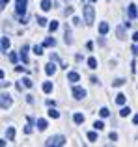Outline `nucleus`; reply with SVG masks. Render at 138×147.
Masks as SVG:
<instances>
[{"instance_id": "obj_10", "label": "nucleus", "mask_w": 138, "mask_h": 147, "mask_svg": "<svg viewBox=\"0 0 138 147\" xmlns=\"http://www.w3.org/2000/svg\"><path fill=\"white\" fill-rule=\"evenodd\" d=\"M56 45V39L54 37H47V39L43 41V47H54Z\"/></svg>"}, {"instance_id": "obj_1", "label": "nucleus", "mask_w": 138, "mask_h": 147, "mask_svg": "<svg viewBox=\"0 0 138 147\" xmlns=\"http://www.w3.org/2000/svg\"><path fill=\"white\" fill-rule=\"evenodd\" d=\"M82 9H84V21H86V24H91V22H93V15H95L93 6H91V4H86Z\"/></svg>"}, {"instance_id": "obj_5", "label": "nucleus", "mask_w": 138, "mask_h": 147, "mask_svg": "<svg viewBox=\"0 0 138 147\" xmlns=\"http://www.w3.org/2000/svg\"><path fill=\"white\" fill-rule=\"evenodd\" d=\"M9 106H11V99H9V95L2 93V110H7Z\"/></svg>"}, {"instance_id": "obj_18", "label": "nucleus", "mask_w": 138, "mask_h": 147, "mask_svg": "<svg viewBox=\"0 0 138 147\" xmlns=\"http://www.w3.org/2000/svg\"><path fill=\"white\" fill-rule=\"evenodd\" d=\"M88 67L90 69H97V60H95V58H90V60H88Z\"/></svg>"}, {"instance_id": "obj_36", "label": "nucleus", "mask_w": 138, "mask_h": 147, "mask_svg": "<svg viewBox=\"0 0 138 147\" xmlns=\"http://www.w3.org/2000/svg\"><path fill=\"white\" fill-rule=\"evenodd\" d=\"M24 132H26V134H30V132H32V127H30V125H28V127H24Z\"/></svg>"}, {"instance_id": "obj_29", "label": "nucleus", "mask_w": 138, "mask_h": 147, "mask_svg": "<svg viewBox=\"0 0 138 147\" xmlns=\"http://www.w3.org/2000/svg\"><path fill=\"white\" fill-rule=\"evenodd\" d=\"M88 140L95 142V140H97V132H88Z\"/></svg>"}, {"instance_id": "obj_3", "label": "nucleus", "mask_w": 138, "mask_h": 147, "mask_svg": "<svg viewBox=\"0 0 138 147\" xmlns=\"http://www.w3.org/2000/svg\"><path fill=\"white\" fill-rule=\"evenodd\" d=\"M73 97H75L76 100L84 99V97H86V90H82L80 86H75V88H73Z\"/></svg>"}, {"instance_id": "obj_38", "label": "nucleus", "mask_w": 138, "mask_h": 147, "mask_svg": "<svg viewBox=\"0 0 138 147\" xmlns=\"http://www.w3.org/2000/svg\"><path fill=\"white\" fill-rule=\"evenodd\" d=\"M6 4H7V0H0V6H2V9L6 7Z\"/></svg>"}, {"instance_id": "obj_19", "label": "nucleus", "mask_w": 138, "mask_h": 147, "mask_svg": "<svg viewBox=\"0 0 138 147\" xmlns=\"http://www.w3.org/2000/svg\"><path fill=\"white\" fill-rule=\"evenodd\" d=\"M66 43H67V45L73 43V39H71V30H69L67 26H66Z\"/></svg>"}, {"instance_id": "obj_27", "label": "nucleus", "mask_w": 138, "mask_h": 147, "mask_svg": "<svg viewBox=\"0 0 138 147\" xmlns=\"http://www.w3.org/2000/svg\"><path fill=\"white\" fill-rule=\"evenodd\" d=\"M116 34H118V37H120V39H125V30H123V26H120Z\"/></svg>"}, {"instance_id": "obj_15", "label": "nucleus", "mask_w": 138, "mask_h": 147, "mask_svg": "<svg viewBox=\"0 0 138 147\" xmlns=\"http://www.w3.org/2000/svg\"><path fill=\"white\" fill-rule=\"evenodd\" d=\"M129 17H131V19L136 17V6H135V4H131V6H129Z\"/></svg>"}, {"instance_id": "obj_25", "label": "nucleus", "mask_w": 138, "mask_h": 147, "mask_svg": "<svg viewBox=\"0 0 138 147\" xmlns=\"http://www.w3.org/2000/svg\"><path fill=\"white\" fill-rule=\"evenodd\" d=\"M34 54H36V56H41V54H43V47H41V45H36V47H34Z\"/></svg>"}, {"instance_id": "obj_7", "label": "nucleus", "mask_w": 138, "mask_h": 147, "mask_svg": "<svg viewBox=\"0 0 138 147\" xmlns=\"http://www.w3.org/2000/svg\"><path fill=\"white\" fill-rule=\"evenodd\" d=\"M45 73H47V75H54V73H56V65L52 63V60H51V63L45 65Z\"/></svg>"}, {"instance_id": "obj_32", "label": "nucleus", "mask_w": 138, "mask_h": 147, "mask_svg": "<svg viewBox=\"0 0 138 147\" xmlns=\"http://www.w3.org/2000/svg\"><path fill=\"white\" fill-rule=\"evenodd\" d=\"M22 82H24V86H26V88H32V86H34V84H32V80H30V78H24Z\"/></svg>"}, {"instance_id": "obj_26", "label": "nucleus", "mask_w": 138, "mask_h": 147, "mask_svg": "<svg viewBox=\"0 0 138 147\" xmlns=\"http://www.w3.org/2000/svg\"><path fill=\"white\" fill-rule=\"evenodd\" d=\"M99 115H101V117H108V115H110L108 108H101V110H99Z\"/></svg>"}, {"instance_id": "obj_33", "label": "nucleus", "mask_w": 138, "mask_h": 147, "mask_svg": "<svg viewBox=\"0 0 138 147\" xmlns=\"http://www.w3.org/2000/svg\"><path fill=\"white\" fill-rule=\"evenodd\" d=\"M108 138H110V142H116V140H118V134H116V132H110Z\"/></svg>"}, {"instance_id": "obj_17", "label": "nucleus", "mask_w": 138, "mask_h": 147, "mask_svg": "<svg viewBox=\"0 0 138 147\" xmlns=\"http://www.w3.org/2000/svg\"><path fill=\"white\" fill-rule=\"evenodd\" d=\"M125 100H127V97H125L123 93H120V95H116V102L118 104H125Z\"/></svg>"}, {"instance_id": "obj_11", "label": "nucleus", "mask_w": 138, "mask_h": 147, "mask_svg": "<svg viewBox=\"0 0 138 147\" xmlns=\"http://www.w3.org/2000/svg\"><path fill=\"white\" fill-rule=\"evenodd\" d=\"M73 121H75L76 125H80V123H84V115H82V114H78V112H76V114L73 115Z\"/></svg>"}, {"instance_id": "obj_21", "label": "nucleus", "mask_w": 138, "mask_h": 147, "mask_svg": "<svg viewBox=\"0 0 138 147\" xmlns=\"http://www.w3.org/2000/svg\"><path fill=\"white\" fill-rule=\"evenodd\" d=\"M129 114H131V108H129V106H125V108H121V112H120V115H121V117H127V115Z\"/></svg>"}, {"instance_id": "obj_23", "label": "nucleus", "mask_w": 138, "mask_h": 147, "mask_svg": "<svg viewBox=\"0 0 138 147\" xmlns=\"http://www.w3.org/2000/svg\"><path fill=\"white\" fill-rule=\"evenodd\" d=\"M49 30H51V32H56V30H58V21H51V24H49Z\"/></svg>"}, {"instance_id": "obj_22", "label": "nucleus", "mask_w": 138, "mask_h": 147, "mask_svg": "<svg viewBox=\"0 0 138 147\" xmlns=\"http://www.w3.org/2000/svg\"><path fill=\"white\" fill-rule=\"evenodd\" d=\"M6 136H7V140H13V136H15V129H13V127H9V129H7Z\"/></svg>"}, {"instance_id": "obj_37", "label": "nucleus", "mask_w": 138, "mask_h": 147, "mask_svg": "<svg viewBox=\"0 0 138 147\" xmlns=\"http://www.w3.org/2000/svg\"><path fill=\"white\" fill-rule=\"evenodd\" d=\"M86 49H88V50H91V49H93V43H91V41H90V43H86Z\"/></svg>"}, {"instance_id": "obj_24", "label": "nucleus", "mask_w": 138, "mask_h": 147, "mask_svg": "<svg viewBox=\"0 0 138 147\" xmlns=\"http://www.w3.org/2000/svg\"><path fill=\"white\" fill-rule=\"evenodd\" d=\"M123 84H125L123 78H116V80L112 82V86H114V88H120V86H123Z\"/></svg>"}, {"instance_id": "obj_16", "label": "nucleus", "mask_w": 138, "mask_h": 147, "mask_svg": "<svg viewBox=\"0 0 138 147\" xmlns=\"http://www.w3.org/2000/svg\"><path fill=\"white\" fill-rule=\"evenodd\" d=\"M37 129L45 130V129H47V121H45V119H37Z\"/></svg>"}, {"instance_id": "obj_6", "label": "nucleus", "mask_w": 138, "mask_h": 147, "mask_svg": "<svg viewBox=\"0 0 138 147\" xmlns=\"http://www.w3.org/2000/svg\"><path fill=\"white\" fill-rule=\"evenodd\" d=\"M78 78H80V76H78L76 71H69L67 73V80H69V82H78Z\"/></svg>"}, {"instance_id": "obj_13", "label": "nucleus", "mask_w": 138, "mask_h": 147, "mask_svg": "<svg viewBox=\"0 0 138 147\" xmlns=\"http://www.w3.org/2000/svg\"><path fill=\"white\" fill-rule=\"evenodd\" d=\"M47 114H49V117H52V119H58V117H60V112H58V110H54V108H51Z\"/></svg>"}, {"instance_id": "obj_20", "label": "nucleus", "mask_w": 138, "mask_h": 147, "mask_svg": "<svg viewBox=\"0 0 138 147\" xmlns=\"http://www.w3.org/2000/svg\"><path fill=\"white\" fill-rule=\"evenodd\" d=\"M43 91H45V93H51V91H52V82H45L43 84Z\"/></svg>"}, {"instance_id": "obj_2", "label": "nucleus", "mask_w": 138, "mask_h": 147, "mask_svg": "<svg viewBox=\"0 0 138 147\" xmlns=\"http://www.w3.org/2000/svg\"><path fill=\"white\" fill-rule=\"evenodd\" d=\"M45 145H47V147H60V145H66V138H64V136H52V138H49V140L45 142Z\"/></svg>"}, {"instance_id": "obj_35", "label": "nucleus", "mask_w": 138, "mask_h": 147, "mask_svg": "<svg viewBox=\"0 0 138 147\" xmlns=\"http://www.w3.org/2000/svg\"><path fill=\"white\" fill-rule=\"evenodd\" d=\"M73 24H80V19L78 17H73Z\"/></svg>"}, {"instance_id": "obj_34", "label": "nucleus", "mask_w": 138, "mask_h": 147, "mask_svg": "<svg viewBox=\"0 0 138 147\" xmlns=\"http://www.w3.org/2000/svg\"><path fill=\"white\" fill-rule=\"evenodd\" d=\"M64 13H66V15H73V7H66V9H64Z\"/></svg>"}, {"instance_id": "obj_30", "label": "nucleus", "mask_w": 138, "mask_h": 147, "mask_svg": "<svg viewBox=\"0 0 138 147\" xmlns=\"http://www.w3.org/2000/svg\"><path fill=\"white\" fill-rule=\"evenodd\" d=\"M17 60H19V56H17V54H15V52H9V61H11V63H15Z\"/></svg>"}, {"instance_id": "obj_8", "label": "nucleus", "mask_w": 138, "mask_h": 147, "mask_svg": "<svg viewBox=\"0 0 138 147\" xmlns=\"http://www.w3.org/2000/svg\"><path fill=\"white\" fill-rule=\"evenodd\" d=\"M21 58H22V61H24V63H28V45H24V47H22Z\"/></svg>"}, {"instance_id": "obj_39", "label": "nucleus", "mask_w": 138, "mask_h": 147, "mask_svg": "<svg viewBox=\"0 0 138 147\" xmlns=\"http://www.w3.org/2000/svg\"><path fill=\"white\" fill-rule=\"evenodd\" d=\"M133 123H135V125H138V114L135 115V117H133Z\"/></svg>"}, {"instance_id": "obj_31", "label": "nucleus", "mask_w": 138, "mask_h": 147, "mask_svg": "<svg viewBox=\"0 0 138 147\" xmlns=\"http://www.w3.org/2000/svg\"><path fill=\"white\" fill-rule=\"evenodd\" d=\"M37 24H39V26H47V21H45L43 17H39V19H37Z\"/></svg>"}, {"instance_id": "obj_28", "label": "nucleus", "mask_w": 138, "mask_h": 147, "mask_svg": "<svg viewBox=\"0 0 138 147\" xmlns=\"http://www.w3.org/2000/svg\"><path fill=\"white\" fill-rule=\"evenodd\" d=\"M93 127H95V130H103V129H105V123H103V121H95Z\"/></svg>"}, {"instance_id": "obj_4", "label": "nucleus", "mask_w": 138, "mask_h": 147, "mask_svg": "<svg viewBox=\"0 0 138 147\" xmlns=\"http://www.w3.org/2000/svg\"><path fill=\"white\" fill-rule=\"evenodd\" d=\"M17 15H24L26 13V0H17V7H15Z\"/></svg>"}, {"instance_id": "obj_12", "label": "nucleus", "mask_w": 138, "mask_h": 147, "mask_svg": "<svg viewBox=\"0 0 138 147\" xmlns=\"http://www.w3.org/2000/svg\"><path fill=\"white\" fill-rule=\"evenodd\" d=\"M51 7H52V2H51V0H43V2H41V9H43V11H49Z\"/></svg>"}, {"instance_id": "obj_14", "label": "nucleus", "mask_w": 138, "mask_h": 147, "mask_svg": "<svg viewBox=\"0 0 138 147\" xmlns=\"http://www.w3.org/2000/svg\"><path fill=\"white\" fill-rule=\"evenodd\" d=\"M99 32H101V36H105V34L108 32V24H106V22H101V24H99Z\"/></svg>"}, {"instance_id": "obj_40", "label": "nucleus", "mask_w": 138, "mask_h": 147, "mask_svg": "<svg viewBox=\"0 0 138 147\" xmlns=\"http://www.w3.org/2000/svg\"><path fill=\"white\" fill-rule=\"evenodd\" d=\"M133 39H135V41H138V32H135V36H133Z\"/></svg>"}, {"instance_id": "obj_9", "label": "nucleus", "mask_w": 138, "mask_h": 147, "mask_svg": "<svg viewBox=\"0 0 138 147\" xmlns=\"http://www.w3.org/2000/svg\"><path fill=\"white\" fill-rule=\"evenodd\" d=\"M7 49H9V39L2 37V54H7Z\"/></svg>"}]
</instances>
